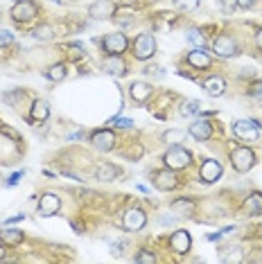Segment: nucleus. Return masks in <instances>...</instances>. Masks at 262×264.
<instances>
[{
  "label": "nucleus",
  "mask_w": 262,
  "mask_h": 264,
  "mask_svg": "<svg viewBox=\"0 0 262 264\" xmlns=\"http://www.w3.org/2000/svg\"><path fill=\"white\" fill-rule=\"evenodd\" d=\"M174 221H176V219H174V217H172V215H167V217H165V215H163V217H161V219H158V223H161V226H174Z\"/></svg>",
  "instance_id": "ea45409f"
},
{
  "label": "nucleus",
  "mask_w": 262,
  "mask_h": 264,
  "mask_svg": "<svg viewBox=\"0 0 262 264\" xmlns=\"http://www.w3.org/2000/svg\"><path fill=\"white\" fill-rule=\"evenodd\" d=\"M16 3H21V0H16Z\"/></svg>",
  "instance_id": "3c124183"
},
{
  "label": "nucleus",
  "mask_w": 262,
  "mask_h": 264,
  "mask_svg": "<svg viewBox=\"0 0 262 264\" xmlns=\"http://www.w3.org/2000/svg\"><path fill=\"white\" fill-rule=\"evenodd\" d=\"M102 70L106 74H113V77H122V74H127V64L120 59V54H111L102 61Z\"/></svg>",
  "instance_id": "9b49d317"
},
{
  "label": "nucleus",
  "mask_w": 262,
  "mask_h": 264,
  "mask_svg": "<svg viewBox=\"0 0 262 264\" xmlns=\"http://www.w3.org/2000/svg\"><path fill=\"white\" fill-rule=\"evenodd\" d=\"M0 239H3L5 244H21L23 231H18V228H3V231H0Z\"/></svg>",
  "instance_id": "b1692460"
},
{
  "label": "nucleus",
  "mask_w": 262,
  "mask_h": 264,
  "mask_svg": "<svg viewBox=\"0 0 262 264\" xmlns=\"http://www.w3.org/2000/svg\"><path fill=\"white\" fill-rule=\"evenodd\" d=\"M163 160H165V165H167L170 169H183V167H188V165H190L192 154L188 152V149L176 145V147H172V149H167V154L163 156Z\"/></svg>",
  "instance_id": "f03ea898"
},
{
  "label": "nucleus",
  "mask_w": 262,
  "mask_h": 264,
  "mask_svg": "<svg viewBox=\"0 0 262 264\" xmlns=\"http://www.w3.org/2000/svg\"><path fill=\"white\" fill-rule=\"evenodd\" d=\"M255 41H258V48H260V50H262V30H260V32H258V39H255Z\"/></svg>",
  "instance_id": "49530a36"
},
{
  "label": "nucleus",
  "mask_w": 262,
  "mask_h": 264,
  "mask_svg": "<svg viewBox=\"0 0 262 264\" xmlns=\"http://www.w3.org/2000/svg\"><path fill=\"white\" fill-rule=\"evenodd\" d=\"M149 93H152V86L145 84V82H136V84H131V88H129L131 100L138 102V104H142V102L149 97Z\"/></svg>",
  "instance_id": "a211bd4d"
},
{
  "label": "nucleus",
  "mask_w": 262,
  "mask_h": 264,
  "mask_svg": "<svg viewBox=\"0 0 262 264\" xmlns=\"http://www.w3.org/2000/svg\"><path fill=\"white\" fill-rule=\"evenodd\" d=\"M174 7L181 11H195L199 7V0H174Z\"/></svg>",
  "instance_id": "2f4dec72"
},
{
  "label": "nucleus",
  "mask_w": 262,
  "mask_h": 264,
  "mask_svg": "<svg viewBox=\"0 0 262 264\" xmlns=\"http://www.w3.org/2000/svg\"><path fill=\"white\" fill-rule=\"evenodd\" d=\"M113 14H116V5L111 0H95L90 5V18H95V21L113 18Z\"/></svg>",
  "instance_id": "423d86ee"
},
{
  "label": "nucleus",
  "mask_w": 262,
  "mask_h": 264,
  "mask_svg": "<svg viewBox=\"0 0 262 264\" xmlns=\"http://www.w3.org/2000/svg\"><path fill=\"white\" fill-rule=\"evenodd\" d=\"M23 176H25V172H14V174L9 176V181H7V185H16V183H18Z\"/></svg>",
  "instance_id": "4c0bfd02"
},
{
  "label": "nucleus",
  "mask_w": 262,
  "mask_h": 264,
  "mask_svg": "<svg viewBox=\"0 0 262 264\" xmlns=\"http://www.w3.org/2000/svg\"><path fill=\"white\" fill-rule=\"evenodd\" d=\"M156 68H158V66H147V68H145V74H152V77H163L165 72H163V70H156Z\"/></svg>",
  "instance_id": "58836bf2"
},
{
  "label": "nucleus",
  "mask_w": 262,
  "mask_h": 264,
  "mask_svg": "<svg viewBox=\"0 0 262 264\" xmlns=\"http://www.w3.org/2000/svg\"><path fill=\"white\" fill-rule=\"evenodd\" d=\"M0 134H3V136H7V138H11V140H14V142H18V140H21L18 131H16V129H11V127H0Z\"/></svg>",
  "instance_id": "72a5a7b5"
},
{
  "label": "nucleus",
  "mask_w": 262,
  "mask_h": 264,
  "mask_svg": "<svg viewBox=\"0 0 262 264\" xmlns=\"http://www.w3.org/2000/svg\"><path fill=\"white\" fill-rule=\"evenodd\" d=\"M219 260L224 262H240L242 260V246L237 244H231V246H219Z\"/></svg>",
  "instance_id": "412c9836"
},
{
  "label": "nucleus",
  "mask_w": 262,
  "mask_h": 264,
  "mask_svg": "<svg viewBox=\"0 0 262 264\" xmlns=\"http://www.w3.org/2000/svg\"><path fill=\"white\" fill-rule=\"evenodd\" d=\"M172 212H176V215H192L195 212V203L190 199H176L172 203Z\"/></svg>",
  "instance_id": "393cba45"
},
{
  "label": "nucleus",
  "mask_w": 262,
  "mask_h": 264,
  "mask_svg": "<svg viewBox=\"0 0 262 264\" xmlns=\"http://www.w3.org/2000/svg\"><path fill=\"white\" fill-rule=\"evenodd\" d=\"M213 50H215V52H217V54L221 56V59H229V56L237 54V43L233 41L231 36H226V34H221V36L215 39Z\"/></svg>",
  "instance_id": "0eeeda50"
},
{
  "label": "nucleus",
  "mask_w": 262,
  "mask_h": 264,
  "mask_svg": "<svg viewBox=\"0 0 262 264\" xmlns=\"http://www.w3.org/2000/svg\"><path fill=\"white\" fill-rule=\"evenodd\" d=\"M3 257H5V249H3V246H0V260H3Z\"/></svg>",
  "instance_id": "09e8293b"
},
{
  "label": "nucleus",
  "mask_w": 262,
  "mask_h": 264,
  "mask_svg": "<svg viewBox=\"0 0 262 264\" xmlns=\"http://www.w3.org/2000/svg\"><path fill=\"white\" fill-rule=\"evenodd\" d=\"M219 237H221V233H217V235H208V239H210V242H217Z\"/></svg>",
  "instance_id": "a18cd8bd"
},
{
  "label": "nucleus",
  "mask_w": 262,
  "mask_h": 264,
  "mask_svg": "<svg viewBox=\"0 0 262 264\" xmlns=\"http://www.w3.org/2000/svg\"><path fill=\"white\" fill-rule=\"evenodd\" d=\"M102 45H104V50L109 54H122L124 50H127V36L120 34V32L106 34V36L102 39Z\"/></svg>",
  "instance_id": "39448f33"
},
{
  "label": "nucleus",
  "mask_w": 262,
  "mask_h": 264,
  "mask_svg": "<svg viewBox=\"0 0 262 264\" xmlns=\"http://www.w3.org/2000/svg\"><path fill=\"white\" fill-rule=\"evenodd\" d=\"M32 34H34V39H36V41H50V39L54 36V32H52V27H50V25L36 27V30H34Z\"/></svg>",
  "instance_id": "7c9ffc66"
},
{
  "label": "nucleus",
  "mask_w": 262,
  "mask_h": 264,
  "mask_svg": "<svg viewBox=\"0 0 262 264\" xmlns=\"http://www.w3.org/2000/svg\"><path fill=\"white\" fill-rule=\"evenodd\" d=\"M61 208V201L57 194L52 192H45L41 201H39V215H43V217H50V215H57Z\"/></svg>",
  "instance_id": "f8f14e48"
},
{
  "label": "nucleus",
  "mask_w": 262,
  "mask_h": 264,
  "mask_svg": "<svg viewBox=\"0 0 262 264\" xmlns=\"http://www.w3.org/2000/svg\"><path fill=\"white\" fill-rule=\"evenodd\" d=\"M90 142H93L95 149H100V152H111L113 145H116V136H113V131H109V129H102L90 136Z\"/></svg>",
  "instance_id": "9d476101"
},
{
  "label": "nucleus",
  "mask_w": 262,
  "mask_h": 264,
  "mask_svg": "<svg viewBox=\"0 0 262 264\" xmlns=\"http://www.w3.org/2000/svg\"><path fill=\"white\" fill-rule=\"evenodd\" d=\"M217 3H219V7L224 9L226 14H231V11L237 7V0H217Z\"/></svg>",
  "instance_id": "f704fd0d"
},
{
  "label": "nucleus",
  "mask_w": 262,
  "mask_h": 264,
  "mask_svg": "<svg viewBox=\"0 0 262 264\" xmlns=\"http://www.w3.org/2000/svg\"><path fill=\"white\" fill-rule=\"evenodd\" d=\"M231 160H233V167L240 172V174H247V172L253 167V163H255V154L251 152V149H247V147H240V149L233 152Z\"/></svg>",
  "instance_id": "20e7f679"
},
{
  "label": "nucleus",
  "mask_w": 262,
  "mask_h": 264,
  "mask_svg": "<svg viewBox=\"0 0 262 264\" xmlns=\"http://www.w3.org/2000/svg\"><path fill=\"white\" fill-rule=\"evenodd\" d=\"M199 108H201L199 100H185L179 106V111H181V116H195V113H199Z\"/></svg>",
  "instance_id": "cd10ccee"
},
{
  "label": "nucleus",
  "mask_w": 262,
  "mask_h": 264,
  "mask_svg": "<svg viewBox=\"0 0 262 264\" xmlns=\"http://www.w3.org/2000/svg\"><path fill=\"white\" fill-rule=\"evenodd\" d=\"M190 136L195 138V140L203 142V140H208V138L213 136V127H210L208 120H197V122L190 124Z\"/></svg>",
  "instance_id": "2eb2a0df"
},
{
  "label": "nucleus",
  "mask_w": 262,
  "mask_h": 264,
  "mask_svg": "<svg viewBox=\"0 0 262 264\" xmlns=\"http://www.w3.org/2000/svg\"><path fill=\"white\" fill-rule=\"evenodd\" d=\"M136 262H156V257H154V253H147V251H140V253L136 255Z\"/></svg>",
  "instance_id": "e433bc0d"
},
{
  "label": "nucleus",
  "mask_w": 262,
  "mask_h": 264,
  "mask_svg": "<svg viewBox=\"0 0 262 264\" xmlns=\"http://www.w3.org/2000/svg\"><path fill=\"white\" fill-rule=\"evenodd\" d=\"M113 18H116L118 25H129V23H134V11L131 9H118L116 14H113Z\"/></svg>",
  "instance_id": "c756f323"
},
{
  "label": "nucleus",
  "mask_w": 262,
  "mask_h": 264,
  "mask_svg": "<svg viewBox=\"0 0 262 264\" xmlns=\"http://www.w3.org/2000/svg\"><path fill=\"white\" fill-rule=\"evenodd\" d=\"M3 45H5V39H3V36H0V48H3Z\"/></svg>",
  "instance_id": "8fccbe9b"
},
{
  "label": "nucleus",
  "mask_w": 262,
  "mask_h": 264,
  "mask_svg": "<svg viewBox=\"0 0 262 264\" xmlns=\"http://www.w3.org/2000/svg\"><path fill=\"white\" fill-rule=\"evenodd\" d=\"M11 16H14V21H18V23L32 21L34 16H36V5L30 3V0H21L18 5H14V9H11Z\"/></svg>",
  "instance_id": "1a4fd4ad"
},
{
  "label": "nucleus",
  "mask_w": 262,
  "mask_h": 264,
  "mask_svg": "<svg viewBox=\"0 0 262 264\" xmlns=\"http://www.w3.org/2000/svg\"><path fill=\"white\" fill-rule=\"evenodd\" d=\"M45 77L52 79V82H61V79L66 77V66L64 64H57L52 68H48V70H45Z\"/></svg>",
  "instance_id": "bb28decb"
},
{
  "label": "nucleus",
  "mask_w": 262,
  "mask_h": 264,
  "mask_svg": "<svg viewBox=\"0 0 262 264\" xmlns=\"http://www.w3.org/2000/svg\"><path fill=\"white\" fill-rule=\"evenodd\" d=\"M23 219V215H16V217H11V219H7V223H16V221H21Z\"/></svg>",
  "instance_id": "c03bdc74"
},
{
  "label": "nucleus",
  "mask_w": 262,
  "mask_h": 264,
  "mask_svg": "<svg viewBox=\"0 0 262 264\" xmlns=\"http://www.w3.org/2000/svg\"><path fill=\"white\" fill-rule=\"evenodd\" d=\"M118 174H120V169L111 163H100L98 167H95V176H98L100 181H113V179H118Z\"/></svg>",
  "instance_id": "aec40b11"
},
{
  "label": "nucleus",
  "mask_w": 262,
  "mask_h": 264,
  "mask_svg": "<svg viewBox=\"0 0 262 264\" xmlns=\"http://www.w3.org/2000/svg\"><path fill=\"white\" fill-rule=\"evenodd\" d=\"M154 185H156L161 192L174 190V187H176V176L172 174V172H167V169L154 172Z\"/></svg>",
  "instance_id": "4468645a"
},
{
  "label": "nucleus",
  "mask_w": 262,
  "mask_h": 264,
  "mask_svg": "<svg viewBox=\"0 0 262 264\" xmlns=\"http://www.w3.org/2000/svg\"><path fill=\"white\" fill-rule=\"evenodd\" d=\"M127 246H129V242H127V239H122V242H118L116 246H113V249H111V253H113V255H118V257H120V255L124 253V249H127Z\"/></svg>",
  "instance_id": "c9c22d12"
},
{
  "label": "nucleus",
  "mask_w": 262,
  "mask_h": 264,
  "mask_svg": "<svg viewBox=\"0 0 262 264\" xmlns=\"http://www.w3.org/2000/svg\"><path fill=\"white\" fill-rule=\"evenodd\" d=\"M111 124H116V127H120V129H131L134 127V120L131 118H113Z\"/></svg>",
  "instance_id": "473e14b6"
},
{
  "label": "nucleus",
  "mask_w": 262,
  "mask_h": 264,
  "mask_svg": "<svg viewBox=\"0 0 262 264\" xmlns=\"http://www.w3.org/2000/svg\"><path fill=\"white\" fill-rule=\"evenodd\" d=\"M188 64L192 68H197V70H201V68L210 66V56L203 52V50H192V52L188 54Z\"/></svg>",
  "instance_id": "4be33fe9"
},
{
  "label": "nucleus",
  "mask_w": 262,
  "mask_h": 264,
  "mask_svg": "<svg viewBox=\"0 0 262 264\" xmlns=\"http://www.w3.org/2000/svg\"><path fill=\"white\" fill-rule=\"evenodd\" d=\"M258 260H260V262H262V253H255V255H253V257H251V262H258Z\"/></svg>",
  "instance_id": "de8ad7c7"
},
{
  "label": "nucleus",
  "mask_w": 262,
  "mask_h": 264,
  "mask_svg": "<svg viewBox=\"0 0 262 264\" xmlns=\"http://www.w3.org/2000/svg\"><path fill=\"white\" fill-rule=\"evenodd\" d=\"M50 116V106H48V102H43V100H36L32 104V120H36V122H45Z\"/></svg>",
  "instance_id": "5701e85b"
},
{
  "label": "nucleus",
  "mask_w": 262,
  "mask_h": 264,
  "mask_svg": "<svg viewBox=\"0 0 262 264\" xmlns=\"http://www.w3.org/2000/svg\"><path fill=\"white\" fill-rule=\"evenodd\" d=\"M203 90H206L208 95H213V97H219L221 93L226 90V79L224 77H208L206 82H203Z\"/></svg>",
  "instance_id": "f3484780"
},
{
  "label": "nucleus",
  "mask_w": 262,
  "mask_h": 264,
  "mask_svg": "<svg viewBox=\"0 0 262 264\" xmlns=\"http://www.w3.org/2000/svg\"><path fill=\"white\" fill-rule=\"evenodd\" d=\"M124 228L127 231H140L142 226L147 223V217H145V212H142L140 208H131V210H127V215H124Z\"/></svg>",
  "instance_id": "ddd939ff"
},
{
  "label": "nucleus",
  "mask_w": 262,
  "mask_h": 264,
  "mask_svg": "<svg viewBox=\"0 0 262 264\" xmlns=\"http://www.w3.org/2000/svg\"><path fill=\"white\" fill-rule=\"evenodd\" d=\"M242 212L244 215H262V194L253 192L251 197L242 203Z\"/></svg>",
  "instance_id": "6ab92c4d"
},
{
  "label": "nucleus",
  "mask_w": 262,
  "mask_h": 264,
  "mask_svg": "<svg viewBox=\"0 0 262 264\" xmlns=\"http://www.w3.org/2000/svg\"><path fill=\"white\" fill-rule=\"evenodd\" d=\"M170 246H172L176 253H188L190 246H192V239H190V235H188L185 231H176L172 235V239H170Z\"/></svg>",
  "instance_id": "dca6fc26"
},
{
  "label": "nucleus",
  "mask_w": 262,
  "mask_h": 264,
  "mask_svg": "<svg viewBox=\"0 0 262 264\" xmlns=\"http://www.w3.org/2000/svg\"><path fill=\"white\" fill-rule=\"evenodd\" d=\"M163 140L167 142V145H174V147H176V145H181V142L185 140V134H183L181 129H170L167 134L163 136Z\"/></svg>",
  "instance_id": "a878e982"
},
{
  "label": "nucleus",
  "mask_w": 262,
  "mask_h": 264,
  "mask_svg": "<svg viewBox=\"0 0 262 264\" xmlns=\"http://www.w3.org/2000/svg\"><path fill=\"white\" fill-rule=\"evenodd\" d=\"M251 97H255V100H262V82L255 84L251 88Z\"/></svg>",
  "instance_id": "a19ab883"
},
{
  "label": "nucleus",
  "mask_w": 262,
  "mask_h": 264,
  "mask_svg": "<svg viewBox=\"0 0 262 264\" xmlns=\"http://www.w3.org/2000/svg\"><path fill=\"white\" fill-rule=\"evenodd\" d=\"M188 41L195 45V48H199V50H206V36H203L199 30H190V32H188Z\"/></svg>",
  "instance_id": "c85d7f7f"
},
{
  "label": "nucleus",
  "mask_w": 262,
  "mask_h": 264,
  "mask_svg": "<svg viewBox=\"0 0 262 264\" xmlns=\"http://www.w3.org/2000/svg\"><path fill=\"white\" fill-rule=\"evenodd\" d=\"M0 36L5 39V43H11V41H14V34L7 32V30H3V32H0Z\"/></svg>",
  "instance_id": "37998d69"
},
{
  "label": "nucleus",
  "mask_w": 262,
  "mask_h": 264,
  "mask_svg": "<svg viewBox=\"0 0 262 264\" xmlns=\"http://www.w3.org/2000/svg\"><path fill=\"white\" fill-rule=\"evenodd\" d=\"M221 174H224V169H221V165L213 158L206 160V163L201 165V169H199V179H201V183H215Z\"/></svg>",
  "instance_id": "6e6552de"
},
{
  "label": "nucleus",
  "mask_w": 262,
  "mask_h": 264,
  "mask_svg": "<svg viewBox=\"0 0 262 264\" xmlns=\"http://www.w3.org/2000/svg\"><path fill=\"white\" fill-rule=\"evenodd\" d=\"M255 3H258V0H237V7H244V9H249V7H253Z\"/></svg>",
  "instance_id": "79ce46f5"
},
{
  "label": "nucleus",
  "mask_w": 262,
  "mask_h": 264,
  "mask_svg": "<svg viewBox=\"0 0 262 264\" xmlns=\"http://www.w3.org/2000/svg\"><path fill=\"white\" fill-rule=\"evenodd\" d=\"M154 52H156V41H154L152 34H147V32L138 34L134 41V56L136 59H140V61L152 59Z\"/></svg>",
  "instance_id": "f257e3e1"
},
{
  "label": "nucleus",
  "mask_w": 262,
  "mask_h": 264,
  "mask_svg": "<svg viewBox=\"0 0 262 264\" xmlns=\"http://www.w3.org/2000/svg\"><path fill=\"white\" fill-rule=\"evenodd\" d=\"M233 131H235V136L244 142H255L260 138V129L253 120H237V122L233 124Z\"/></svg>",
  "instance_id": "7ed1b4c3"
}]
</instances>
